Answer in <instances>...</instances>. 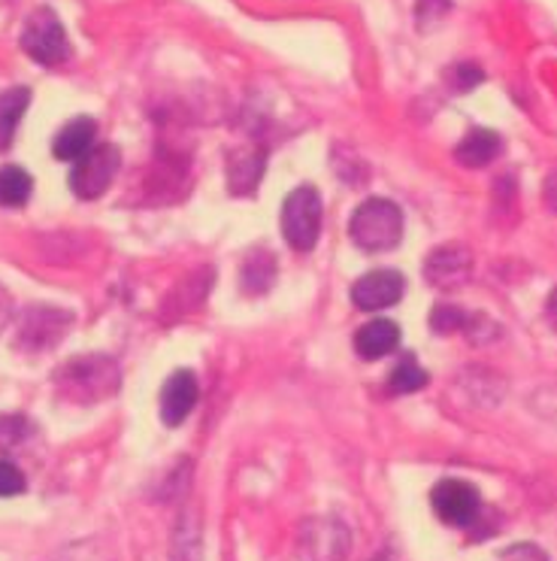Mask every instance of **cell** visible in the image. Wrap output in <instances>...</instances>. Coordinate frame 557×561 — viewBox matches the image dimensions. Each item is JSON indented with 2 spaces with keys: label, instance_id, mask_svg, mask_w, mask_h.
I'll list each match as a JSON object with an SVG mask.
<instances>
[{
  "label": "cell",
  "instance_id": "1",
  "mask_svg": "<svg viewBox=\"0 0 557 561\" xmlns=\"http://www.w3.org/2000/svg\"><path fill=\"white\" fill-rule=\"evenodd\" d=\"M349 234L363 252H388L403 240V209L388 197H370L351 213Z\"/></svg>",
  "mask_w": 557,
  "mask_h": 561
},
{
  "label": "cell",
  "instance_id": "2",
  "mask_svg": "<svg viewBox=\"0 0 557 561\" xmlns=\"http://www.w3.org/2000/svg\"><path fill=\"white\" fill-rule=\"evenodd\" d=\"M55 382L61 386L67 398H73L79 404H94L101 398L116 394L118 389V367L113 358L106 355H82L67 362L58 374Z\"/></svg>",
  "mask_w": 557,
  "mask_h": 561
},
{
  "label": "cell",
  "instance_id": "3",
  "mask_svg": "<svg viewBox=\"0 0 557 561\" xmlns=\"http://www.w3.org/2000/svg\"><path fill=\"white\" fill-rule=\"evenodd\" d=\"M324 219L322 195L312 185H300L282 204V234L294 249L310 252L318 243Z\"/></svg>",
  "mask_w": 557,
  "mask_h": 561
},
{
  "label": "cell",
  "instance_id": "4",
  "mask_svg": "<svg viewBox=\"0 0 557 561\" xmlns=\"http://www.w3.org/2000/svg\"><path fill=\"white\" fill-rule=\"evenodd\" d=\"M22 49L43 67H58L70 58V39H67L65 25L49 7H39L27 15L22 27Z\"/></svg>",
  "mask_w": 557,
  "mask_h": 561
},
{
  "label": "cell",
  "instance_id": "5",
  "mask_svg": "<svg viewBox=\"0 0 557 561\" xmlns=\"http://www.w3.org/2000/svg\"><path fill=\"white\" fill-rule=\"evenodd\" d=\"M349 528H346V523H339L337 516H318V519L300 525V561H343L349 556Z\"/></svg>",
  "mask_w": 557,
  "mask_h": 561
},
{
  "label": "cell",
  "instance_id": "6",
  "mask_svg": "<svg viewBox=\"0 0 557 561\" xmlns=\"http://www.w3.org/2000/svg\"><path fill=\"white\" fill-rule=\"evenodd\" d=\"M118 168H121L118 146H94L89 156L79 158L73 170H70V192L82 197V201H94V197H101L113 185Z\"/></svg>",
  "mask_w": 557,
  "mask_h": 561
},
{
  "label": "cell",
  "instance_id": "7",
  "mask_svg": "<svg viewBox=\"0 0 557 561\" xmlns=\"http://www.w3.org/2000/svg\"><path fill=\"white\" fill-rule=\"evenodd\" d=\"M430 501H433L437 516L452 528H469L479 519L481 497L476 492V485L464 483V480H442V483H437Z\"/></svg>",
  "mask_w": 557,
  "mask_h": 561
},
{
  "label": "cell",
  "instance_id": "8",
  "mask_svg": "<svg viewBox=\"0 0 557 561\" xmlns=\"http://www.w3.org/2000/svg\"><path fill=\"white\" fill-rule=\"evenodd\" d=\"M403 291H406V279H403L401 271L379 267V271L363 274L351 286V300L363 313H379V310H388L394 304H401Z\"/></svg>",
  "mask_w": 557,
  "mask_h": 561
},
{
  "label": "cell",
  "instance_id": "9",
  "mask_svg": "<svg viewBox=\"0 0 557 561\" xmlns=\"http://www.w3.org/2000/svg\"><path fill=\"white\" fill-rule=\"evenodd\" d=\"M67 328H70V313H61L53 307H31L19 325V346L31 350V353L53 350L67 334Z\"/></svg>",
  "mask_w": 557,
  "mask_h": 561
},
{
  "label": "cell",
  "instance_id": "10",
  "mask_svg": "<svg viewBox=\"0 0 557 561\" xmlns=\"http://www.w3.org/2000/svg\"><path fill=\"white\" fill-rule=\"evenodd\" d=\"M473 271V255L469 249L457 247V243H445V247L433 249L425 262V276L433 288L452 291V288L464 286Z\"/></svg>",
  "mask_w": 557,
  "mask_h": 561
},
{
  "label": "cell",
  "instance_id": "11",
  "mask_svg": "<svg viewBox=\"0 0 557 561\" xmlns=\"http://www.w3.org/2000/svg\"><path fill=\"white\" fill-rule=\"evenodd\" d=\"M197 398H200V386H197L195 374L192 370H176L161 389V419H164V425H170V428L182 425L185 419L192 416Z\"/></svg>",
  "mask_w": 557,
  "mask_h": 561
},
{
  "label": "cell",
  "instance_id": "12",
  "mask_svg": "<svg viewBox=\"0 0 557 561\" xmlns=\"http://www.w3.org/2000/svg\"><path fill=\"white\" fill-rule=\"evenodd\" d=\"M401 346V328L391 319H373L355 334V353L361 355L363 362H379Z\"/></svg>",
  "mask_w": 557,
  "mask_h": 561
},
{
  "label": "cell",
  "instance_id": "13",
  "mask_svg": "<svg viewBox=\"0 0 557 561\" xmlns=\"http://www.w3.org/2000/svg\"><path fill=\"white\" fill-rule=\"evenodd\" d=\"M94 137H97V125H94V118L89 116L70 118L65 128L55 134V144H53L55 158H58V161H73V164H77L79 158L89 156L91 149H94Z\"/></svg>",
  "mask_w": 557,
  "mask_h": 561
},
{
  "label": "cell",
  "instance_id": "14",
  "mask_svg": "<svg viewBox=\"0 0 557 561\" xmlns=\"http://www.w3.org/2000/svg\"><path fill=\"white\" fill-rule=\"evenodd\" d=\"M500 152H503L500 134L488 131V128H476V131H469L467 137L457 144L454 158H457V164H464V168H488Z\"/></svg>",
  "mask_w": 557,
  "mask_h": 561
},
{
  "label": "cell",
  "instance_id": "15",
  "mask_svg": "<svg viewBox=\"0 0 557 561\" xmlns=\"http://www.w3.org/2000/svg\"><path fill=\"white\" fill-rule=\"evenodd\" d=\"M27 104H31V89L25 85H13L0 92V149L13 144V134L25 116Z\"/></svg>",
  "mask_w": 557,
  "mask_h": 561
},
{
  "label": "cell",
  "instance_id": "16",
  "mask_svg": "<svg viewBox=\"0 0 557 561\" xmlns=\"http://www.w3.org/2000/svg\"><path fill=\"white\" fill-rule=\"evenodd\" d=\"M276 283V259L267 249H255L243 262V288L252 295H264Z\"/></svg>",
  "mask_w": 557,
  "mask_h": 561
},
{
  "label": "cell",
  "instance_id": "17",
  "mask_svg": "<svg viewBox=\"0 0 557 561\" xmlns=\"http://www.w3.org/2000/svg\"><path fill=\"white\" fill-rule=\"evenodd\" d=\"M34 192V180L25 168L7 164L0 168V207H25Z\"/></svg>",
  "mask_w": 557,
  "mask_h": 561
},
{
  "label": "cell",
  "instance_id": "18",
  "mask_svg": "<svg viewBox=\"0 0 557 561\" xmlns=\"http://www.w3.org/2000/svg\"><path fill=\"white\" fill-rule=\"evenodd\" d=\"M428 386V370L418 365V358L413 353H406L397 362V367L391 370L388 377V392L391 394H413L421 392Z\"/></svg>",
  "mask_w": 557,
  "mask_h": 561
},
{
  "label": "cell",
  "instance_id": "19",
  "mask_svg": "<svg viewBox=\"0 0 557 561\" xmlns=\"http://www.w3.org/2000/svg\"><path fill=\"white\" fill-rule=\"evenodd\" d=\"M31 422L19 413H0V449H19L31 437Z\"/></svg>",
  "mask_w": 557,
  "mask_h": 561
},
{
  "label": "cell",
  "instance_id": "20",
  "mask_svg": "<svg viewBox=\"0 0 557 561\" xmlns=\"http://www.w3.org/2000/svg\"><path fill=\"white\" fill-rule=\"evenodd\" d=\"M464 325H467V313L461 307H452V304H440L430 313V328L440 331V334H452V331H461Z\"/></svg>",
  "mask_w": 557,
  "mask_h": 561
},
{
  "label": "cell",
  "instance_id": "21",
  "mask_svg": "<svg viewBox=\"0 0 557 561\" xmlns=\"http://www.w3.org/2000/svg\"><path fill=\"white\" fill-rule=\"evenodd\" d=\"M25 473L15 468L13 461L0 458V497H13L25 492Z\"/></svg>",
  "mask_w": 557,
  "mask_h": 561
},
{
  "label": "cell",
  "instance_id": "22",
  "mask_svg": "<svg viewBox=\"0 0 557 561\" xmlns=\"http://www.w3.org/2000/svg\"><path fill=\"white\" fill-rule=\"evenodd\" d=\"M481 79H485V73L476 65H454L449 70V82H452L454 92H473Z\"/></svg>",
  "mask_w": 557,
  "mask_h": 561
},
{
  "label": "cell",
  "instance_id": "23",
  "mask_svg": "<svg viewBox=\"0 0 557 561\" xmlns=\"http://www.w3.org/2000/svg\"><path fill=\"white\" fill-rule=\"evenodd\" d=\"M497 561H548V556L536 543H515V547L503 549Z\"/></svg>",
  "mask_w": 557,
  "mask_h": 561
},
{
  "label": "cell",
  "instance_id": "24",
  "mask_svg": "<svg viewBox=\"0 0 557 561\" xmlns=\"http://www.w3.org/2000/svg\"><path fill=\"white\" fill-rule=\"evenodd\" d=\"M449 10V0H418V19L421 25H428V19H442Z\"/></svg>",
  "mask_w": 557,
  "mask_h": 561
},
{
  "label": "cell",
  "instance_id": "25",
  "mask_svg": "<svg viewBox=\"0 0 557 561\" xmlns=\"http://www.w3.org/2000/svg\"><path fill=\"white\" fill-rule=\"evenodd\" d=\"M543 197H545V204L557 213V170L555 173H548V180H545L543 185Z\"/></svg>",
  "mask_w": 557,
  "mask_h": 561
}]
</instances>
